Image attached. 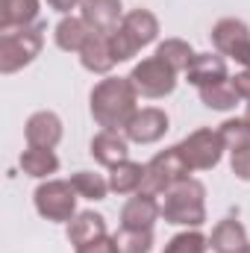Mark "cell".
<instances>
[{
	"label": "cell",
	"mask_w": 250,
	"mask_h": 253,
	"mask_svg": "<svg viewBox=\"0 0 250 253\" xmlns=\"http://www.w3.org/2000/svg\"><path fill=\"white\" fill-rule=\"evenodd\" d=\"M156 56L165 59V62L180 74V71H188V65L194 59V50H191V44L183 42V39H165V42L156 47Z\"/></svg>",
	"instance_id": "603a6c76"
},
{
	"label": "cell",
	"mask_w": 250,
	"mask_h": 253,
	"mask_svg": "<svg viewBox=\"0 0 250 253\" xmlns=\"http://www.w3.org/2000/svg\"><path fill=\"white\" fill-rule=\"evenodd\" d=\"M230 83H233L236 94H239L242 100H248V103H250V68H245L242 74H236V80H230Z\"/></svg>",
	"instance_id": "4dcf8cb0"
},
{
	"label": "cell",
	"mask_w": 250,
	"mask_h": 253,
	"mask_svg": "<svg viewBox=\"0 0 250 253\" xmlns=\"http://www.w3.org/2000/svg\"><path fill=\"white\" fill-rule=\"evenodd\" d=\"M233 174L239 180H250V144L233 150Z\"/></svg>",
	"instance_id": "f1b7e54d"
},
{
	"label": "cell",
	"mask_w": 250,
	"mask_h": 253,
	"mask_svg": "<svg viewBox=\"0 0 250 253\" xmlns=\"http://www.w3.org/2000/svg\"><path fill=\"white\" fill-rule=\"evenodd\" d=\"M209 248L215 253H248L250 242H248L245 227H242L236 218H224V221H218V227L212 230Z\"/></svg>",
	"instance_id": "e0dca14e"
},
{
	"label": "cell",
	"mask_w": 250,
	"mask_h": 253,
	"mask_svg": "<svg viewBox=\"0 0 250 253\" xmlns=\"http://www.w3.org/2000/svg\"><path fill=\"white\" fill-rule=\"evenodd\" d=\"M221 138H224V144L227 147H245V144H250V126L245 118H230V121H224L221 124Z\"/></svg>",
	"instance_id": "83f0119b"
},
{
	"label": "cell",
	"mask_w": 250,
	"mask_h": 253,
	"mask_svg": "<svg viewBox=\"0 0 250 253\" xmlns=\"http://www.w3.org/2000/svg\"><path fill=\"white\" fill-rule=\"evenodd\" d=\"M21 168H24V174L42 180V177H50V174L59 171V159H56V153L47 150V147H27V150L21 153Z\"/></svg>",
	"instance_id": "44dd1931"
},
{
	"label": "cell",
	"mask_w": 250,
	"mask_h": 253,
	"mask_svg": "<svg viewBox=\"0 0 250 253\" xmlns=\"http://www.w3.org/2000/svg\"><path fill=\"white\" fill-rule=\"evenodd\" d=\"M245 121H248V126H250V109H248V115H245Z\"/></svg>",
	"instance_id": "d6a6232c"
},
{
	"label": "cell",
	"mask_w": 250,
	"mask_h": 253,
	"mask_svg": "<svg viewBox=\"0 0 250 253\" xmlns=\"http://www.w3.org/2000/svg\"><path fill=\"white\" fill-rule=\"evenodd\" d=\"M206 248H209V239H206L203 233L191 230V233L174 236V239L165 245V253H206Z\"/></svg>",
	"instance_id": "4316f807"
},
{
	"label": "cell",
	"mask_w": 250,
	"mask_h": 253,
	"mask_svg": "<svg viewBox=\"0 0 250 253\" xmlns=\"http://www.w3.org/2000/svg\"><path fill=\"white\" fill-rule=\"evenodd\" d=\"M162 218L168 224H180V227H200L206 221V189L197 180H183L174 189L165 191V203H162Z\"/></svg>",
	"instance_id": "3957f363"
},
{
	"label": "cell",
	"mask_w": 250,
	"mask_h": 253,
	"mask_svg": "<svg viewBox=\"0 0 250 253\" xmlns=\"http://www.w3.org/2000/svg\"><path fill=\"white\" fill-rule=\"evenodd\" d=\"M191 168L186 165V159L180 156L177 147H168L162 153H156L147 165H144V183H141V191L144 194H162V191L174 189L177 183L188 180Z\"/></svg>",
	"instance_id": "5b68a950"
},
{
	"label": "cell",
	"mask_w": 250,
	"mask_h": 253,
	"mask_svg": "<svg viewBox=\"0 0 250 253\" xmlns=\"http://www.w3.org/2000/svg\"><path fill=\"white\" fill-rule=\"evenodd\" d=\"M91 156H94L100 165L115 168V165L126 162V156H129V144H126V138L121 135V132H115V129H103V132H97V135L91 138Z\"/></svg>",
	"instance_id": "9a60e30c"
},
{
	"label": "cell",
	"mask_w": 250,
	"mask_h": 253,
	"mask_svg": "<svg viewBox=\"0 0 250 253\" xmlns=\"http://www.w3.org/2000/svg\"><path fill=\"white\" fill-rule=\"evenodd\" d=\"M129 80H132L135 91L141 97H150V100L165 97V94H171L177 88V71L165 62V59H159V56L141 59V62L132 68Z\"/></svg>",
	"instance_id": "52a82bcc"
},
{
	"label": "cell",
	"mask_w": 250,
	"mask_h": 253,
	"mask_svg": "<svg viewBox=\"0 0 250 253\" xmlns=\"http://www.w3.org/2000/svg\"><path fill=\"white\" fill-rule=\"evenodd\" d=\"M124 132H126V138L135 141V144H153V141H159L168 132V115L162 109H156V106L138 109L132 115V121L126 124Z\"/></svg>",
	"instance_id": "30bf717a"
},
{
	"label": "cell",
	"mask_w": 250,
	"mask_h": 253,
	"mask_svg": "<svg viewBox=\"0 0 250 253\" xmlns=\"http://www.w3.org/2000/svg\"><path fill=\"white\" fill-rule=\"evenodd\" d=\"M186 77H188V83L197 85V88L224 83V80H227V62H224L221 56H215V53H194Z\"/></svg>",
	"instance_id": "2e32d148"
},
{
	"label": "cell",
	"mask_w": 250,
	"mask_h": 253,
	"mask_svg": "<svg viewBox=\"0 0 250 253\" xmlns=\"http://www.w3.org/2000/svg\"><path fill=\"white\" fill-rule=\"evenodd\" d=\"M44 44V24L18 27L9 33H0V74H15L24 65H30Z\"/></svg>",
	"instance_id": "277c9868"
},
{
	"label": "cell",
	"mask_w": 250,
	"mask_h": 253,
	"mask_svg": "<svg viewBox=\"0 0 250 253\" xmlns=\"http://www.w3.org/2000/svg\"><path fill=\"white\" fill-rule=\"evenodd\" d=\"M118 253H150L153 248V230H124L115 236Z\"/></svg>",
	"instance_id": "484cf974"
},
{
	"label": "cell",
	"mask_w": 250,
	"mask_h": 253,
	"mask_svg": "<svg viewBox=\"0 0 250 253\" xmlns=\"http://www.w3.org/2000/svg\"><path fill=\"white\" fill-rule=\"evenodd\" d=\"M248 253H250V251H248Z\"/></svg>",
	"instance_id": "836d02e7"
},
{
	"label": "cell",
	"mask_w": 250,
	"mask_h": 253,
	"mask_svg": "<svg viewBox=\"0 0 250 253\" xmlns=\"http://www.w3.org/2000/svg\"><path fill=\"white\" fill-rule=\"evenodd\" d=\"M91 27L85 24V18H74V15H68L62 18L59 24H56V47L59 50H68V53H80L83 47H85V42L91 39Z\"/></svg>",
	"instance_id": "ac0fdd59"
},
{
	"label": "cell",
	"mask_w": 250,
	"mask_h": 253,
	"mask_svg": "<svg viewBox=\"0 0 250 253\" xmlns=\"http://www.w3.org/2000/svg\"><path fill=\"white\" fill-rule=\"evenodd\" d=\"M159 215H162V206L156 203V197L135 191V197H129L126 206L121 209V227L124 230H153Z\"/></svg>",
	"instance_id": "8fae6325"
},
{
	"label": "cell",
	"mask_w": 250,
	"mask_h": 253,
	"mask_svg": "<svg viewBox=\"0 0 250 253\" xmlns=\"http://www.w3.org/2000/svg\"><path fill=\"white\" fill-rule=\"evenodd\" d=\"M77 191L71 183L65 180H50V183H42L36 189V209L42 218L47 221H71L74 218V209H77Z\"/></svg>",
	"instance_id": "ba28073f"
},
{
	"label": "cell",
	"mask_w": 250,
	"mask_h": 253,
	"mask_svg": "<svg viewBox=\"0 0 250 253\" xmlns=\"http://www.w3.org/2000/svg\"><path fill=\"white\" fill-rule=\"evenodd\" d=\"M47 3H50L56 12H71V9H77L83 0H47Z\"/></svg>",
	"instance_id": "1f68e13d"
},
{
	"label": "cell",
	"mask_w": 250,
	"mask_h": 253,
	"mask_svg": "<svg viewBox=\"0 0 250 253\" xmlns=\"http://www.w3.org/2000/svg\"><path fill=\"white\" fill-rule=\"evenodd\" d=\"M80 62L91 74H109L115 65V53H112V42L109 33H91V39L85 42V47L80 50Z\"/></svg>",
	"instance_id": "5bb4252c"
},
{
	"label": "cell",
	"mask_w": 250,
	"mask_h": 253,
	"mask_svg": "<svg viewBox=\"0 0 250 253\" xmlns=\"http://www.w3.org/2000/svg\"><path fill=\"white\" fill-rule=\"evenodd\" d=\"M177 150L191 171H212L221 162L227 144H224L218 129H194L188 138H183L177 144Z\"/></svg>",
	"instance_id": "8992f818"
},
{
	"label": "cell",
	"mask_w": 250,
	"mask_h": 253,
	"mask_svg": "<svg viewBox=\"0 0 250 253\" xmlns=\"http://www.w3.org/2000/svg\"><path fill=\"white\" fill-rule=\"evenodd\" d=\"M71 186H74V191L80 197H85V200H103L106 191H109V183L100 174H91V171H77L71 177Z\"/></svg>",
	"instance_id": "d4e9b609"
},
{
	"label": "cell",
	"mask_w": 250,
	"mask_h": 253,
	"mask_svg": "<svg viewBox=\"0 0 250 253\" xmlns=\"http://www.w3.org/2000/svg\"><path fill=\"white\" fill-rule=\"evenodd\" d=\"M141 183H144V165L138 162H121L112 168L109 174V189L115 194H132V191H141Z\"/></svg>",
	"instance_id": "7402d4cb"
},
{
	"label": "cell",
	"mask_w": 250,
	"mask_h": 253,
	"mask_svg": "<svg viewBox=\"0 0 250 253\" xmlns=\"http://www.w3.org/2000/svg\"><path fill=\"white\" fill-rule=\"evenodd\" d=\"M80 9H83L80 18H85V24L94 33H112L118 27V21H124L121 18V0H83Z\"/></svg>",
	"instance_id": "4fadbf2b"
},
{
	"label": "cell",
	"mask_w": 250,
	"mask_h": 253,
	"mask_svg": "<svg viewBox=\"0 0 250 253\" xmlns=\"http://www.w3.org/2000/svg\"><path fill=\"white\" fill-rule=\"evenodd\" d=\"M77 253H118V242H115V236H103V239H94V242L77 248Z\"/></svg>",
	"instance_id": "f546056e"
},
{
	"label": "cell",
	"mask_w": 250,
	"mask_h": 253,
	"mask_svg": "<svg viewBox=\"0 0 250 253\" xmlns=\"http://www.w3.org/2000/svg\"><path fill=\"white\" fill-rule=\"evenodd\" d=\"M103 236H106V221L97 212H80L68 224V242L74 248H83V245H88L94 239H103Z\"/></svg>",
	"instance_id": "d6986e66"
},
{
	"label": "cell",
	"mask_w": 250,
	"mask_h": 253,
	"mask_svg": "<svg viewBox=\"0 0 250 253\" xmlns=\"http://www.w3.org/2000/svg\"><path fill=\"white\" fill-rule=\"evenodd\" d=\"M39 18V0H0V33L30 27Z\"/></svg>",
	"instance_id": "ffe728a7"
},
{
	"label": "cell",
	"mask_w": 250,
	"mask_h": 253,
	"mask_svg": "<svg viewBox=\"0 0 250 253\" xmlns=\"http://www.w3.org/2000/svg\"><path fill=\"white\" fill-rule=\"evenodd\" d=\"M138 91L132 85L129 77H109L100 80L91 91V115L103 129H126V124L132 121Z\"/></svg>",
	"instance_id": "6da1fadb"
},
{
	"label": "cell",
	"mask_w": 250,
	"mask_h": 253,
	"mask_svg": "<svg viewBox=\"0 0 250 253\" xmlns=\"http://www.w3.org/2000/svg\"><path fill=\"white\" fill-rule=\"evenodd\" d=\"M200 100H203L209 109L227 112V109H233V106H236L242 97L236 94L233 83H230V80H224V83H215V85H206V88H200Z\"/></svg>",
	"instance_id": "cb8c5ba5"
},
{
	"label": "cell",
	"mask_w": 250,
	"mask_h": 253,
	"mask_svg": "<svg viewBox=\"0 0 250 253\" xmlns=\"http://www.w3.org/2000/svg\"><path fill=\"white\" fill-rule=\"evenodd\" d=\"M212 44L224 56H230V59H236L239 65L250 68V27L245 21H239V18L218 21L212 27Z\"/></svg>",
	"instance_id": "9c48e42d"
},
{
	"label": "cell",
	"mask_w": 250,
	"mask_h": 253,
	"mask_svg": "<svg viewBox=\"0 0 250 253\" xmlns=\"http://www.w3.org/2000/svg\"><path fill=\"white\" fill-rule=\"evenodd\" d=\"M62 141V121L53 112H36L27 121V144L30 147H47L53 150Z\"/></svg>",
	"instance_id": "7c38bea8"
},
{
	"label": "cell",
	"mask_w": 250,
	"mask_h": 253,
	"mask_svg": "<svg viewBox=\"0 0 250 253\" xmlns=\"http://www.w3.org/2000/svg\"><path fill=\"white\" fill-rule=\"evenodd\" d=\"M156 36H159V21H156V15H150L147 9H135V12L124 15V21L109 33L115 62L132 59V56H135L141 47H147Z\"/></svg>",
	"instance_id": "7a4b0ae2"
}]
</instances>
